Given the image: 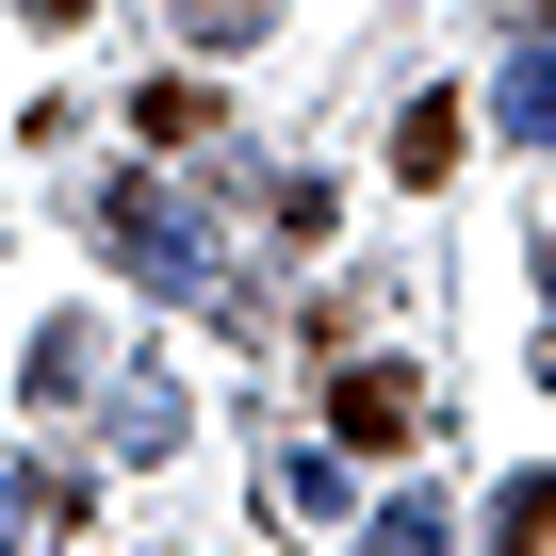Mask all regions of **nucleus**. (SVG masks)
I'll list each match as a JSON object with an SVG mask.
<instances>
[{"instance_id": "obj_1", "label": "nucleus", "mask_w": 556, "mask_h": 556, "mask_svg": "<svg viewBox=\"0 0 556 556\" xmlns=\"http://www.w3.org/2000/svg\"><path fill=\"white\" fill-rule=\"evenodd\" d=\"M99 262H115V278H148V295H180V312H213V295H229V262L180 229V197H164V180H99Z\"/></svg>"}, {"instance_id": "obj_2", "label": "nucleus", "mask_w": 556, "mask_h": 556, "mask_svg": "<svg viewBox=\"0 0 556 556\" xmlns=\"http://www.w3.org/2000/svg\"><path fill=\"white\" fill-rule=\"evenodd\" d=\"M328 442H361V458L426 442V377H393V361H328Z\"/></svg>"}, {"instance_id": "obj_3", "label": "nucleus", "mask_w": 556, "mask_h": 556, "mask_svg": "<svg viewBox=\"0 0 556 556\" xmlns=\"http://www.w3.org/2000/svg\"><path fill=\"white\" fill-rule=\"evenodd\" d=\"M523 17V50H507V83H491V115L523 131V148H556V0H507Z\"/></svg>"}, {"instance_id": "obj_4", "label": "nucleus", "mask_w": 556, "mask_h": 556, "mask_svg": "<svg viewBox=\"0 0 556 556\" xmlns=\"http://www.w3.org/2000/svg\"><path fill=\"white\" fill-rule=\"evenodd\" d=\"M99 442H115V458H164V442H180V377H148V361L115 344V377H99Z\"/></svg>"}, {"instance_id": "obj_5", "label": "nucleus", "mask_w": 556, "mask_h": 556, "mask_svg": "<svg viewBox=\"0 0 556 556\" xmlns=\"http://www.w3.org/2000/svg\"><path fill=\"white\" fill-rule=\"evenodd\" d=\"M17 377H34V409H83V393L115 377V328H83V312H66V328H50V344L17 361Z\"/></svg>"}, {"instance_id": "obj_6", "label": "nucleus", "mask_w": 556, "mask_h": 556, "mask_svg": "<svg viewBox=\"0 0 556 556\" xmlns=\"http://www.w3.org/2000/svg\"><path fill=\"white\" fill-rule=\"evenodd\" d=\"M34 523H83V491H66L50 458H0V556H17Z\"/></svg>"}, {"instance_id": "obj_7", "label": "nucleus", "mask_w": 556, "mask_h": 556, "mask_svg": "<svg viewBox=\"0 0 556 556\" xmlns=\"http://www.w3.org/2000/svg\"><path fill=\"white\" fill-rule=\"evenodd\" d=\"M393 180H409V197L458 180V99H409V115H393Z\"/></svg>"}, {"instance_id": "obj_8", "label": "nucleus", "mask_w": 556, "mask_h": 556, "mask_svg": "<svg viewBox=\"0 0 556 556\" xmlns=\"http://www.w3.org/2000/svg\"><path fill=\"white\" fill-rule=\"evenodd\" d=\"M491 556H556V475H507V507H491Z\"/></svg>"}, {"instance_id": "obj_9", "label": "nucleus", "mask_w": 556, "mask_h": 556, "mask_svg": "<svg viewBox=\"0 0 556 556\" xmlns=\"http://www.w3.org/2000/svg\"><path fill=\"white\" fill-rule=\"evenodd\" d=\"M131 115H148V148H197L213 131V83H131Z\"/></svg>"}, {"instance_id": "obj_10", "label": "nucleus", "mask_w": 556, "mask_h": 556, "mask_svg": "<svg viewBox=\"0 0 556 556\" xmlns=\"http://www.w3.org/2000/svg\"><path fill=\"white\" fill-rule=\"evenodd\" d=\"M262 17H278V0H180V34H197V50H262Z\"/></svg>"}, {"instance_id": "obj_11", "label": "nucleus", "mask_w": 556, "mask_h": 556, "mask_svg": "<svg viewBox=\"0 0 556 556\" xmlns=\"http://www.w3.org/2000/svg\"><path fill=\"white\" fill-rule=\"evenodd\" d=\"M17 17H50V34H66V17H99V0H17Z\"/></svg>"}, {"instance_id": "obj_12", "label": "nucleus", "mask_w": 556, "mask_h": 556, "mask_svg": "<svg viewBox=\"0 0 556 556\" xmlns=\"http://www.w3.org/2000/svg\"><path fill=\"white\" fill-rule=\"evenodd\" d=\"M540 295H556V229H540Z\"/></svg>"}, {"instance_id": "obj_13", "label": "nucleus", "mask_w": 556, "mask_h": 556, "mask_svg": "<svg viewBox=\"0 0 556 556\" xmlns=\"http://www.w3.org/2000/svg\"><path fill=\"white\" fill-rule=\"evenodd\" d=\"M361 556H393V540H361Z\"/></svg>"}]
</instances>
